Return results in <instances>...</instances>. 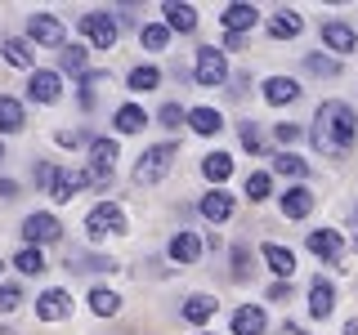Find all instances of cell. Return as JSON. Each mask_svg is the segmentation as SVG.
<instances>
[{"mask_svg": "<svg viewBox=\"0 0 358 335\" xmlns=\"http://www.w3.org/2000/svg\"><path fill=\"white\" fill-rule=\"evenodd\" d=\"M67 268H81V273H112V260H99V255H81V251H72L67 255Z\"/></svg>", "mask_w": 358, "mask_h": 335, "instance_id": "83f0119b", "label": "cell"}, {"mask_svg": "<svg viewBox=\"0 0 358 335\" xmlns=\"http://www.w3.org/2000/svg\"><path fill=\"white\" fill-rule=\"evenodd\" d=\"M90 308H94L99 318H112V313L121 308V295H117V290H108V286H94V290H90Z\"/></svg>", "mask_w": 358, "mask_h": 335, "instance_id": "d4e9b609", "label": "cell"}, {"mask_svg": "<svg viewBox=\"0 0 358 335\" xmlns=\"http://www.w3.org/2000/svg\"><path fill=\"white\" fill-rule=\"evenodd\" d=\"M27 94L36 98V103H54V98L63 94V85H59V72H45V67H36V72H31V85H27Z\"/></svg>", "mask_w": 358, "mask_h": 335, "instance_id": "7c38bea8", "label": "cell"}, {"mask_svg": "<svg viewBox=\"0 0 358 335\" xmlns=\"http://www.w3.org/2000/svg\"><path fill=\"white\" fill-rule=\"evenodd\" d=\"M22 237H27V246H50L63 237V223L54 215H45V210H36V215L22 219Z\"/></svg>", "mask_w": 358, "mask_h": 335, "instance_id": "5b68a950", "label": "cell"}, {"mask_svg": "<svg viewBox=\"0 0 358 335\" xmlns=\"http://www.w3.org/2000/svg\"><path fill=\"white\" fill-rule=\"evenodd\" d=\"M300 27H305V18H300L296 9H278V14L268 18V36H273V40H291V36H300Z\"/></svg>", "mask_w": 358, "mask_h": 335, "instance_id": "9a60e30c", "label": "cell"}, {"mask_svg": "<svg viewBox=\"0 0 358 335\" xmlns=\"http://www.w3.org/2000/svg\"><path fill=\"white\" fill-rule=\"evenodd\" d=\"M345 335H358V318H354V322H345Z\"/></svg>", "mask_w": 358, "mask_h": 335, "instance_id": "c3c4849f", "label": "cell"}, {"mask_svg": "<svg viewBox=\"0 0 358 335\" xmlns=\"http://www.w3.org/2000/svg\"><path fill=\"white\" fill-rule=\"evenodd\" d=\"M358 139V117L350 103H341V98H331V103L318 107V117H313V148L322 156H345L354 148Z\"/></svg>", "mask_w": 358, "mask_h": 335, "instance_id": "6da1fadb", "label": "cell"}, {"mask_svg": "<svg viewBox=\"0 0 358 335\" xmlns=\"http://www.w3.org/2000/svg\"><path fill=\"white\" fill-rule=\"evenodd\" d=\"M63 72H85V50L81 45H67L63 50Z\"/></svg>", "mask_w": 358, "mask_h": 335, "instance_id": "74e56055", "label": "cell"}, {"mask_svg": "<svg viewBox=\"0 0 358 335\" xmlns=\"http://www.w3.org/2000/svg\"><path fill=\"white\" fill-rule=\"evenodd\" d=\"M22 121H27L22 103H18V98H9V94H0V134H18Z\"/></svg>", "mask_w": 358, "mask_h": 335, "instance_id": "d6986e66", "label": "cell"}, {"mask_svg": "<svg viewBox=\"0 0 358 335\" xmlns=\"http://www.w3.org/2000/svg\"><path fill=\"white\" fill-rule=\"evenodd\" d=\"M210 313H215V299H210V295H193V299L184 304V322H193V327H201V322H206Z\"/></svg>", "mask_w": 358, "mask_h": 335, "instance_id": "f1b7e54d", "label": "cell"}, {"mask_svg": "<svg viewBox=\"0 0 358 335\" xmlns=\"http://www.w3.org/2000/svg\"><path fill=\"white\" fill-rule=\"evenodd\" d=\"M260 255H264V264L273 268L278 277H291V273H296V255H291L287 246H278V241H264V246H260Z\"/></svg>", "mask_w": 358, "mask_h": 335, "instance_id": "e0dca14e", "label": "cell"}, {"mask_svg": "<svg viewBox=\"0 0 358 335\" xmlns=\"http://www.w3.org/2000/svg\"><path fill=\"white\" fill-rule=\"evenodd\" d=\"M67 313H72V295L59 286H50V290H41L36 295V318L41 322H63Z\"/></svg>", "mask_w": 358, "mask_h": 335, "instance_id": "ba28073f", "label": "cell"}, {"mask_svg": "<svg viewBox=\"0 0 358 335\" xmlns=\"http://www.w3.org/2000/svg\"><path fill=\"white\" fill-rule=\"evenodd\" d=\"M268 193H273V179H268L264 170H255V174H246V197H251V201H264Z\"/></svg>", "mask_w": 358, "mask_h": 335, "instance_id": "d6a6232c", "label": "cell"}, {"mask_svg": "<svg viewBox=\"0 0 358 335\" xmlns=\"http://www.w3.org/2000/svg\"><path fill=\"white\" fill-rule=\"evenodd\" d=\"M224 45H229V50H242V45H246V36H238V31H229V36H224Z\"/></svg>", "mask_w": 358, "mask_h": 335, "instance_id": "7dc6e473", "label": "cell"}, {"mask_svg": "<svg viewBox=\"0 0 358 335\" xmlns=\"http://www.w3.org/2000/svg\"><path fill=\"white\" fill-rule=\"evenodd\" d=\"M309 210H313V193H309V188H291V193L282 197V215L287 219H305Z\"/></svg>", "mask_w": 358, "mask_h": 335, "instance_id": "603a6c76", "label": "cell"}, {"mask_svg": "<svg viewBox=\"0 0 358 335\" xmlns=\"http://www.w3.org/2000/svg\"><path fill=\"white\" fill-rule=\"evenodd\" d=\"M264 327H268L264 313H260V308H251V304L233 313V335H264Z\"/></svg>", "mask_w": 358, "mask_h": 335, "instance_id": "44dd1931", "label": "cell"}, {"mask_svg": "<svg viewBox=\"0 0 358 335\" xmlns=\"http://www.w3.org/2000/svg\"><path fill=\"white\" fill-rule=\"evenodd\" d=\"M175 143H157V148H148L139 156V165H134V184L139 188H152V184H162L166 179V170L175 165Z\"/></svg>", "mask_w": 358, "mask_h": 335, "instance_id": "7a4b0ae2", "label": "cell"}, {"mask_svg": "<svg viewBox=\"0 0 358 335\" xmlns=\"http://www.w3.org/2000/svg\"><path fill=\"white\" fill-rule=\"evenodd\" d=\"M162 14H166V27H171V31H197V9L193 5H175V0H171Z\"/></svg>", "mask_w": 358, "mask_h": 335, "instance_id": "ffe728a7", "label": "cell"}, {"mask_svg": "<svg viewBox=\"0 0 358 335\" xmlns=\"http://www.w3.org/2000/svg\"><path fill=\"white\" fill-rule=\"evenodd\" d=\"M273 170H278V174H291V179H305V174H309V165L300 161V156L282 152V156H273Z\"/></svg>", "mask_w": 358, "mask_h": 335, "instance_id": "836d02e7", "label": "cell"}, {"mask_svg": "<svg viewBox=\"0 0 358 335\" xmlns=\"http://www.w3.org/2000/svg\"><path fill=\"white\" fill-rule=\"evenodd\" d=\"M322 45H327V50H336V54H354V50H358V36H354L350 22L331 18V22H322Z\"/></svg>", "mask_w": 358, "mask_h": 335, "instance_id": "9c48e42d", "label": "cell"}, {"mask_svg": "<svg viewBox=\"0 0 358 335\" xmlns=\"http://www.w3.org/2000/svg\"><path fill=\"white\" fill-rule=\"evenodd\" d=\"M268 299H278V304H287V299H291V286H287V282L268 286Z\"/></svg>", "mask_w": 358, "mask_h": 335, "instance_id": "7bdbcfd3", "label": "cell"}, {"mask_svg": "<svg viewBox=\"0 0 358 335\" xmlns=\"http://www.w3.org/2000/svg\"><path fill=\"white\" fill-rule=\"evenodd\" d=\"M90 156H94L99 165H112V161H117V143H112V139H94V143H90Z\"/></svg>", "mask_w": 358, "mask_h": 335, "instance_id": "d590c367", "label": "cell"}, {"mask_svg": "<svg viewBox=\"0 0 358 335\" xmlns=\"http://www.w3.org/2000/svg\"><path fill=\"white\" fill-rule=\"evenodd\" d=\"M255 18H260V9H255V5H229V9L220 14V22H224L229 31H238V36H242L246 27H255Z\"/></svg>", "mask_w": 358, "mask_h": 335, "instance_id": "ac0fdd59", "label": "cell"}, {"mask_svg": "<svg viewBox=\"0 0 358 335\" xmlns=\"http://www.w3.org/2000/svg\"><path fill=\"white\" fill-rule=\"evenodd\" d=\"M201 174H206L210 184H224V179L233 174V156H224V152H210L206 161H201Z\"/></svg>", "mask_w": 358, "mask_h": 335, "instance_id": "484cf974", "label": "cell"}, {"mask_svg": "<svg viewBox=\"0 0 358 335\" xmlns=\"http://www.w3.org/2000/svg\"><path fill=\"white\" fill-rule=\"evenodd\" d=\"M14 264H18V273H45V255H41V246H22V251L14 255Z\"/></svg>", "mask_w": 358, "mask_h": 335, "instance_id": "4dcf8cb0", "label": "cell"}, {"mask_svg": "<svg viewBox=\"0 0 358 335\" xmlns=\"http://www.w3.org/2000/svg\"><path fill=\"white\" fill-rule=\"evenodd\" d=\"M188 126H193L197 134H220L224 130V117H220L215 107H193V112H188Z\"/></svg>", "mask_w": 358, "mask_h": 335, "instance_id": "cb8c5ba5", "label": "cell"}, {"mask_svg": "<svg viewBox=\"0 0 358 335\" xmlns=\"http://www.w3.org/2000/svg\"><path fill=\"white\" fill-rule=\"evenodd\" d=\"M201 215H206L210 223H224V219L233 215V197L220 193V188H215V193H206V197H201Z\"/></svg>", "mask_w": 358, "mask_h": 335, "instance_id": "7402d4cb", "label": "cell"}, {"mask_svg": "<svg viewBox=\"0 0 358 335\" xmlns=\"http://www.w3.org/2000/svg\"><path fill=\"white\" fill-rule=\"evenodd\" d=\"M18 304H22V290L14 282H5V286H0V313H14Z\"/></svg>", "mask_w": 358, "mask_h": 335, "instance_id": "f35d334b", "label": "cell"}, {"mask_svg": "<svg viewBox=\"0 0 358 335\" xmlns=\"http://www.w3.org/2000/svg\"><path fill=\"white\" fill-rule=\"evenodd\" d=\"M229 81V67H224V54L215 50V45H201L197 50V85H206V89H215Z\"/></svg>", "mask_w": 358, "mask_h": 335, "instance_id": "277c9868", "label": "cell"}, {"mask_svg": "<svg viewBox=\"0 0 358 335\" xmlns=\"http://www.w3.org/2000/svg\"><path fill=\"white\" fill-rule=\"evenodd\" d=\"M278 139H282V143H296V139H300V130H296V126H287V121H282V126H278Z\"/></svg>", "mask_w": 358, "mask_h": 335, "instance_id": "f6af8a7d", "label": "cell"}, {"mask_svg": "<svg viewBox=\"0 0 358 335\" xmlns=\"http://www.w3.org/2000/svg\"><path fill=\"white\" fill-rule=\"evenodd\" d=\"M0 156H5V143H0Z\"/></svg>", "mask_w": 358, "mask_h": 335, "instance_id": "681fc988", "label": "cell"}, {"mask_svg": "<svg viewBox=\"0 0 358 335\" xmlns=\"http://www.w3.org/2000/svg\"><path fill=\"white\" fill-rule=\"evenodd\" d=\"M85 228L90 237H108V232H126V210L117 206V201H103V206H94L85 215Z\"/></svg>", "mask_w": 358, "mask_h": 335, "instance_id": "3957f363", "label": "cell"}, {"mask_svg": "<svg viewBox=\"0 0 358 335\" xmlns=\"http://www.w3.org/2000/svg\"><path fill=\"white\" fill-rule=\"evenodd\" d=\"M5 59L14 63V67H31V63H36V54L27 50V40H5Z\"/></svg>", "mask_w": 358, "mask_h": 335, "instance_id": "e575fe53", "label": "cell"}, {"mask_svg": "<svg viewBox=\"0 0 358 335\" xmlns=\"http://www.w3.org/2000/svg\"><path fill=\"white\" fill-rule=\"evenodd\" d=\"M85 184H90V174H85V170H59V174H54L50 197H54V201H72Z\"/></svg>", "mask_w": 358, "mask_h": 335, "instance_id": "4fadbf2b", "label": "cell"}, {"mask_svg": "<svg viewBox=\"0 0 358 335\" xmlns=\"http://www.w3.org/2000/svg\"><path fill=\"white\" fill-rule=\"evenodd\" d=\"M309 251L318 255V260H327V264H341V255H345V241H341V232H331V228H318V232H309Z\"/></svg>", "mask_w": 358, "mask_h": 335, "instance_id": "30bf717a", "label": "cell"}, {"mask_svg": "<svg viewBox=\"0 0 358 335\" xmlns=\"http://www.w3.org/2000/svg\"><path fill=\"white\" fill-rule=\"evenodd\" d=\"M242 143H246L251 152H260V148H264V143H260V130H255V121H246V126H242Z\"/></svg>", "mask_w": 358, "mask_h": 335, "instance_id": "ab89813d", "label": "cell"}, {"mask_svg": "<svg viewBox=\"0 0 358 335\" xmlns=\"http://www.w3.org/2000/svg\"><path fill=\"white\" fill-rule=\"evenodd\" d=\"M139 40L148 45V50H166V40H171V27H162V22H143Z\"/></svg>", "mask_w": 358, "mask_h": 335, "instance_id": "1f68e13d", "label": "cell"}, {"mask_svg": "<svg viewBox=\"0 0 358 335\" xmlns=\"http://www.w3.org/2000/svg\"><path fill=\"white\" fill-rule=\"evenodd\" d=\"M27 31H31V40H36V45L67 50V31H63V22L54 18V14H31V18H27Z\"/></svg>", "mask_w": 358, "mask_h": 335, "instance_id": "8992f818", "label": "cell"}, {"mask_svg": "<svg viewBox=\"0 0 358 335\" xmlns=\"http://www.w3.org/2000/svg\"><path fill=\"white\" fill-rule=\"evenodd\" d=\"M81 31L94 40V50H112V45H117V18H108L103 9H94V14H81Z\"/></svg>", "mask_w": 358, "mask_h": 335, "instance_id": "52a82bcc", "label": "cell"}, {"mask_svg": "<svg viewBox=\"0 0 358 335\" xmlns=\"http://www.w3.org/2000/svg\"><path fill=\"white\" fill-rule=\"evenodd\" d=\"M157 85H162V72H157L152 63H143V67L130 72V89H134V94H148V89H157Z\"/></svg>", "mask_w": 358, "mask_h": 335, "instance_id": "4316f807", "label": "cell"}, {"mask_svg": "<svg viewBox=\"0 0 358 335\" xmlns=\"http://www.w3.org/2000/svg\"><path fill=\"white\" fill-rule=\"evenodd\" d=\"M54 174H59V170H54L50 161H41V165H36V184H41V188H54Z\"/></svg>", "mask_w": 358, "mask_h": 335, "instance_id": "b9f144b4", "label": "cell"}, {"mask_svg": "<svg viewBox=\"0 0 358 335\" xmlns=\"http://www.w3.org/2000/svg\"><path fill=\"white\" fill-rule=\"evenodd\" d=\"M300 98V85L291 81V76H273V81H264V103L282 107V103H296Z\"/></svg>", "mask_w": 358, "mask_h": 335, "instance_id": "2e32d148", "label": "cell"}, {"mask_svg": "<svg viewBox=\"0 0 358 335\" xmlns=\"http://www.w3.org/2000/svg\"><path fill=\"white\" fill-rule=\"evenodd\" d=\"M179 121H184V112H179V103H166V107H162V126L179 130Z\"/></svg>", "mask_w": 358, "mask_h": 335, "instance_id": "60d3db41", "label": "cell"}, {"mask_svg": "<svg viewBox=\"0 0 358 335\" xmlns=\"http://www.w3.org/2000/svg\"><path fill=\"white\" fill-rule=\"evenodd\" d=\"M331 308H336V286L327 277H313L309 282V313L313 318H331Z\"/></svg>", "mask_w": 358, "mask_h": 335, "instance_id": "8fae6325", "label": "cell"}, {"mask_svg": "<svg viewBox=\"0 0 358 335\" xmlns=\"http://www.w3.org/2000/svg\"><path fill=\"white\" fill-rule=\"evenodd\" d=\"M18 197V184L14 179H0V201H14Z\"/></svg>", "mask_w": 358, "mask_h": 335, "instance_id": "ee69618b", "label": "cell"}, {"mask_svg": "<svg viewBox=\"0 0 358 335\" xmlns=\"http://www.w3.org/2000/svg\"><path fill=\"white\" fill-rule=\"evenodd\" d=\"M143 107H134V103H126V107H117V121H112V126H117L121 134H134V130H143Z\"/></svg>", "mask_w": 358, "mask_h": 335, "instance_id": "f546056e", "label": "cell"}, {"mask_svg": "<svg viewBox=\"0 0 358 335\" xmlns=\"http://www.w3.org/2000/svg\"><path fill=\"white\" fill-rule=\"evenodd\" d=\"M197 255H201V237H197V232H184V228H179L175 237H171V260H175V264H197Z\"/></svg>", "mask_w": 358, "mask_h": 335, "instance_id": "5bb4252c", "label": "cell"}, {"mask_svg": "<svg viewBox=\"0 0 358 335\" xmlns=\"http://www.w3.org/2000/svg\"><path fill=\"white\" fill-rule=\"evenodd\" d=\"M305 67H309L313 76H336V72H341V63H336V59H322V54H309Z\"/></svg>", "mask_w": 358, "mask_h": 335, "instance_id": "8d00e7d4", "label": "cell"}, {"mask_svg": "<svg viewBox=\"0 0 358 335\" xmlns=\"http://www.w3.org/2000/svg\"><path fill=\"white\" fill-rule=\"evenodd\" d=\"M233 264H238V268H233V277H246V251H242V246L233 251Z\"/></svg>", "mask_w": 358, "mask_h": 335, "instance_id": "bcb514c9", "label": "cell"}]
</instances>
